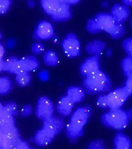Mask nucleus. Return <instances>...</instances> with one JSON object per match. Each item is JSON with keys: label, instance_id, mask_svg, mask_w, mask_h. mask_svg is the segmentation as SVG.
I'll return each mask as SVG.
<instances>
[{"label": "nucleus", "instance_id": "16", "mask_svg": "<svg viewBox=\"0 0 132 149\" xmlns=\"http://www.w3.org/2000/svg\"><path fill=\"white\" fill-rule=\"evenodd\" d=\"M105 42L96 40L88 43L85 47V50L88 54L99 56L105 49Z\"/></svg>", "mask_w": 132, "mask_h": 149}, {"label": "nucleus", "instance_id": "12", "mask_svg": "<svg viewBox=\"0 0 132 149\" xmlns=\"http://www.w3.org/2000/svg\"><path fill=\"white\" fill-rule=\"evenodd\" d=\"M111 15L117 23L123 24L130 16V10L128 7L116 4L111 8Z\"/></svg>", "mask_w": 132, "mask_h": 149}, {"label": "nucleus", "instance_id": "13", "mask_svg": "<svg viewBox=\"0 0 132 149\" xmlns=\"http://www.w3.org/2000/svg\"><path fill=\"white\" fill-rule=\"evenodd\" d=\"M4 71L17 75V74L25 72V70L20 59H18L16 57H11L5 61Z\"/></svg>", "mask_w": 132, "mask_h": 149}, {"label": "nucleus", "instance_id": "40", "mask_svg": "<svg viewBox=\"0 0 132 149\" xmlns=\"http://www.w3.org/2000/svg\"><path fill=\"white\" fill-rule=\"evenodd\" d=\"M65 2L70 6V5H76V4H77L79 2V1H78V0H67V1H65Z\"/></svg>", "mask_w": 132, "mask_h": 149}, {"label": "nucleus", "instance_id": "1", "mask_svg": "<svg viewBox=\"0 0 132 149\" xmlns=\"http://www.w3.org/2000/svg\"><path fill=\"white\" fill-rule=\"evenodd\" d=\"M91 111L92 108L89 106L76 109L66 127V135L68 139L75 140L83 135L84 128L90 118Z\"/></svg>", "mask_w": 132, "mask_h": 149}, {"label": "nucleus", "instance_id": "29", "mask_svg": "<svg viewBox=\"0 0 132 149\" xmlns=\"http://www.w3.org/2000/svg\"><path fill=\"white\" fill-rule=\"evenodd\" d=\"M13 148V143L3 135L0 137V149H12Z\"/></svg>", "mask_w": 132, "mask_h": 149}, {"label": "nucleus", "instance_id": "44", "mask_svg": "<svg viewBox=\"0 0 132 149\" xmlns=\"http://www.w3.org/2000/svg\"><path fill=\"white\" fill-rule=\"evenodd\" d=\"M3 107H4V105H3L1 103H0V111H1V110L3 109Z\"/></svg>", "mask_w": 132, "mask_h": 149}, {"label": "nucleus", "instance_id": "38", "mask_svg": "<svg viewBox=\"0 0 132 149\" xmlns=\"http://www.w3.org/2000/svg\"><path fill=\"white\" fill-rule=\"evenodd\" d=\"M41 79L43 81H47L48 79V74L46 71H42L40 74Z\"/></svg>", "mask_w": 132, "mask_h": 149}, {"label": "nucleus", "instance_id": "41", "mask_svg": "<svg viewBox=\"0 0 132 149\" xmlns=\"http://www.w3.org/2000/svg\"><path fill=\"white\" fill-rule=\"evenodd\" d=\"M122 3L125 5V6H131L132 4V1L131 0H124V1H122Z\"/></svg>", "mask_w": 132, "mask_h": 149}, {"label": "nucleus", "instance_id": "39", "mask_svg": "<svg viewBox=\"0 0 132 149\" xmlns=\"http://www.w3.org/2000/svg\"><path fill=\"white\" fill-rule=\"evenodd\" d=\"M4 54H5V49H4L3 46L0 44V62L3 60Z\"/></svg>", "mask_w": 132, "mask_h": 149}, {"label": "nucleus", "instance_id": "26", "mask_svg": "<svg viewBox=\"0 0 132 149\" xmlns=\"http://www.w3.org/2000/svg\"><path fill=\"white\" fill-rule=\"evenodd\" d=\"M121 68L125 76L132 77V57L128 56L121 61Z\"/></svg>", "mask_w": 132, "mask_h": 149}, {"label": "nucleus", "instance_id": "42", "mask_svg": "<svg viewBox=\"0 0 132 149\" xmlns=\"http://www.w3.org/2000/svg\"><path fill=\"white\" fill-rule=\"evenodd\" d=\"M4 64H5V61L3 59L0 62V72L4 71Z\"/></svg>", "mask_w": 132, "mask_h": 149}, {"label": "nucleus", "instance_id": "5", "mask_svg": "<svg viewBox=\"0 0 132 149\" xmlns=\"http://www.w3.org/2000/svg\"><path fill=\"white\" fill-rule=\"evenodd\" d=\"M65 54L70 58L78 57L80 53V43L74 33H69L62 42Z\"/></svg>", "mask_w": 132, "mask_h": 149}, {"label": "nucleus", "instance_id": "23", "mask_svg": "<svg viewBox=\"0 0 132 149\" xmlns=\"http://www.w3.org/2000/svg\"><path fill=\"white\" fill-rule=\"evenodd\" d=\"M3 134L7 139H8L14 145V143L18 141L19 139H20V135L18 129L15 126L11 127L4 129Z\"/></svg>", "mask_w": 132, "mask_h": 149}, {"label": "nucleus", "instance_id": "3", "mask_svg": "<svg viewBox=\"0 0 132 149\" xmlns=\"http://www.w3.org/2000/svg\"><path fill=\"white\" fill-rule=\"evenodd\" d=\"M83 85L88 94L108 92L111 89L110 77L100 69L85 77Z\"/></svg>", "mask_w": 132, "mask_h": 149}, {"label": "nucleus", "instance_id": "8", "mask_svg": "<svg viewBox=\"0 0 132 149\" xmlns=\"http://www.w3.org/2000/svg\"><path fill=\"white\" fill-rule=\"evenodd\" d=\"M54 35L53 25L47 21H42L39 23L34 33L36 40H47L51 38Z\"/></svg>", "mask_w": 132, "mask_h": 149}, {"label": "nucleus", "instance_id": "30", "mask_svg": "<svg viewBox=\"0 0 132 149\" xmlns=\"http://www.w3.org/2000/svg\"><path fill=\"white\" fill-rule=\"evenodd\" d=\"M4 107L13 116L18 115V107L17 104L14 102H8Z\"/></svg>", "mask_w": 132, "mask_h": 149}, {"label": "nucleus", "instance_id": "36", "mask_svg": "<svg viewBox=\"0 0 132 149\" xmlns=\"http://www.w3.org/2000/svg\"><path fill=\"white\" fill-rule=\"evenodd\" d=\"M123 88L128 94V95L130 97L132 94V77L127 78L125 83V86Z\"/></svg>", "mask_w": 132, "mask_h": 149}, {"label": "nucleus", "instance_id": "32", "mask_svg": "<svg viewBox=\"0 0 132 149\" xmlns=\"http://www.w3.org/2000/svg\"><path fill=\"white\" fill-rule=\"evenodd\" d=\"M11 1L10 0H0V15L6 13L10 9Z\"/></svg>", "mask_w": 132, "mask_h": 149}, {"label": "nucleus", "instance_id": "21", "mask_svg": "<svg viewBox=\"0 0 132 149\" xmlns=\"http://www.w3.org/2000/svg\"><path fill=\"white\" fill-rule=\"evenodd\" d=\"M60 3L61 0H42L41 5L45 13L51 17L60 6Z\"/></svg>", "mask_w": 132, "mask_h": 149}, {"label": "nucleus", "instance_id": "6", "mask_svg": "<svg viewBox=\"0 0 132 149\" xmlns=\"http://www.w3.org/2000/svg\"><path fill=\"white\" fill-rule=\"evenodd\" d=\"M54 105L53 102L46 96H42L37 101L36 116L42 121L53 116Z\"/></svg>", "mask_w": 132, "mask_h": 149}, {"label": "nucleus", "instance_id": "22", "mask_svg": "<svg viewBox=\"0 0 132 149\" xmlns=\"http://www.w3.org/2000/svg\"><path fill=\"white\" fill-rule=\"evenodd\" d=\"M43 59L44 64L49 67L56 66L59 62V58L57 54L51 50L46 51L44 55Z\"/></svg>", "mask_w": 132, "mask_h": 149}, {"label": "nucleus", "instance_id": "18", "mask_svg": "<svg viewBox=\"0 0 132 149\" xmlns=\"http://www.w3.org/2000/svg\"><path fill=\"white\" fill-rule=\"evenodd\" d=\"M13 126H15L13 116L3 107L0 111V127L4 130Z\"/></svg>", "mask_w": 132, "mask_h": 149}, {"label": "nucleus", "instance_id": "4", "mask_svg": "<svg viewBox=\"0 0 132 149\" xmlns=\"http://www.w3.org/2000/svg\"><path fill=\"white\" fill-rule=\"evenodd\" d=\"M117 24L111 14L99 13L88 19L86 29L91 34H95L99 32H105L111 34Z\"/></svg>", "mask_w": 132, "mask_h": 149}, {"label": "nucleus", "instance_id": "7", "mask_svg": "<svg viewBox=\"0 0 132 149\" xmlns=\"http://www.w3.org/2000/svg\"><path fill=\"white\" fill-rule=\"evenodd\" d=\"M106 96L108 108L110 109L121 108L129 97L123 87L114 89Z\"/></svg>", "mask_w": 132, "mask_h": 149}, {"label": "nucleus", "instance_id": "24", "mask_svg": "<svg viewBox=\"0 0 132 149\" xmlns=\"http://www.w3.org/2000/svg\"><path fill=\"white\" fill-rule=\"evenodd\" d=\"M12 88V83L9 77H0V95H7L11 91Z\"/></svg>", "mask_w": 132, "mask_h": 149}, {"label": "nucleus", "instance_id": "35", "mask_svg": "<svg viewBox=\"0 0 132 149\" xmlns=\"http://www.w3.org/2000/svg\"><path fill=\"white\" fill-rule=\"evenodd\" d=\"M44 50V47L41 43H36L32 45V52L36 55L41 54Z\"/></svg>", "mask_w": 132, "mask_h": 149}, {"label": "nucleus", "instance_id": "9", "mask_svg": "<svg viewBox=\"0 0 132 149\" xmlns=\"http://www.w3.org/2000/svg\"><path fill=\"white\" fill-rule=\"evenodd\" d=\"M99 56H92L86 58L80 66V74L84 77L99 70Z\"/></svg>", "mask_w": 132, "mask_h": 149}, {"label": "nucleus", "instance_id": "28", "mask_svg": "<svg viewBox=\"0 0 132 149\" xmlns=\"http://www.w3.org/2000/svg\"><path fill=\"white\" fill-rule=\"evenodd\" d=\"M122 47L128 56H132V38L131 37L125 39L122 42Z\"/></svg>", "mask_w": 132, "mask_h": 149}, {"label": "nucleus", "instance_id": "2", "mask_svg": "<svg viewBox=\"0 0 132 149\" xmlns=\"http://www.w3.org/2000/svg\"><path fill=\"white\" fill-rule=\"evenodd\" d=\"M131 110L124 111L121 108L110 109L101 116V122L105 127L114 130H122L126 128L131 119Z\"/></svg>", "mask_w": 132, "mask_h": 149}, {"label": "nucleus", "instance_id": "25", "mask_svg": "<svg viewBox=\"0 0 132 149\" xmlns=\"http://www.w3.org/2000/svg\"><path fill=\"white\" fill-rule=\"evenodd\" d=\"M17 84L20 87H26L28 86L31 82V76L29 72H24L17 74L15 77Z\"/></svg>", "mask_w": 132, "mask_h": 149}, {"label": "nucleus", "instance_id": "27", "mask_svg": "<svg viewBox=\"0 0 132 149\" xmlns=\"http://www.w3.org/2000/svg\"><path fill=\"white\" fill-rule=\"evenodd\" d=\"M125 27H124L123 24L117 23L114 30L110 34V36L114 39H119L121 38L123 36L124 34H125Z\"/></svg>", "mask_w": 132, "mask_h": 149}, {"label": "nucleus", "instance_id": "15", "mask_svg": "<svg viewBox=\"0 0 132 149\" xmlns=\"http://www.w3.org/2000/svg\"><path fill=\"white\" fill-rule=\"evenodd\" d=\"M75 103L66 96L62 97L57 104V111L63 116H67L71 114Z\"/></svg>", "mask_w": 132, "mask_h": 149}, {"label": "nucleus", "instance_id": "19", "mask_svg": "<svg viewBox=\"0 0 132 149\" xmlns=\"http://www.w3.org/2000/svg\"><path fill=\"white\" fill-rule=\"evenodd\" d=\"M114 144L115 148L117 149H130L131 147L129 137L121 133L116 135L114 139Z\"/></svg>", "mask_w": 132, "mask_h": 149}, {"label": "nucleus", "instance_id": "10", "mask_svg": "<svg viewBox=\"0 0 132 149\" xmlns=\"http://www.w3.org/2000/svg\"><path fill=\"white\" fill-rule=\"evenodd\" d=\"M64 127L65 122L63 119L53 116L43 121L42 128L46 129L56 136L62 131Z\"/></svg>", "mask_w": 132, "mask_h": 149}, {"label": "nucleus", "instance_id": "20", "mask_svg": "<svg viewBox=\"0 0 132 149\" xmlns=\"http://www.w3.org/2000/svg\"><path fill=\"white\" fill-rule=\"evenodd\" d=\"M20 60L24 65L25 72H27L35 71L39 66L38 60L34 56H26Z\"/></svg>", "mask_w": 132, "mask_h": 149}, {"label": "nucleus", "instance_id": "33", "mask_svg": "<svg viewBox=\"0 0 132 149\" xmlns=\"http://www.w3.org/2000/svg\"><path fill=\"white\" fill-rule=\"evenodd\" d=\"M14 149H30L31 147H30L29 144L27 143L26 141L22 140L21 139L17 141L13 145Z\"/></svg>", "mask_w": 132, "mask_h": 149}, {"label": "nucleus", "instance_id": "11", "mask_svg": "<svg viewBox=\"0 0 132 149\" xmlns=\"http://www.w3.org/2000/svg\"><path fill=\"white\" fill-rule=\"evenodd\" d=\"M54 22H65L72 18V12L70 6L63 0H61L60 6L51 17Z\"/></svg>", "mask_w": 132, "mask_h": 149}, {"label": "nucleus", "instance_id": "31", "mask_svg": "<svg viewBox=\"0 0 132 149\" xmlns=\"http://www.w3.org/2000/svg\"><path fill=\"white\" fill-rule=\"evenodd\" d=\"M96 105L100 108H108L107 96L106 95H99L97 99Z\"/></svg>", "mask_w": 132, "mask_h": 149}, {"label": "nucleus", "instance_id": "45", "mask_svg": "<svg viewBox=\"0 0 132 149\" xmlns=\"http://www.w3.org/2000/svg\"><path fill=\"white\" fill-rule=\"evenodd\" d=\"M1 34L0 33V40H1Z\"/></svg>", "mask_w": 132, "mask_h": 149}, {"label": "nucleus", "instance_id": "43", "mask_svg": "<svg viewBox=\"0 0 132 149\" xmlns=\"http://www.w3.org/2000/svg\"><path fill=\"white\" fill-rule=\"evenodd\" d=\"M3 135V129L0 127V137L2 136Z\"/></svg>", "mask_w": 132, "mask_h": 149}, {"label": "nucleus", "instance_id": "37", "mask_svg": "<svg viewBox=\"0 0 132 149\" xmlns=\"http://www.w3.org/2000/svg\"><path fill=\"white\" fill-rule=\"evenodd\" d=\"M32 113V108L30 104H25L22 108L21 114L24 117H28Z\"/></svg>", "mask_w": 132, "mask_h": 149}, {"label": "nucleus", "instance_id": "17", "mask_svg": "<svg viewBox=\"0 0 132 149\" xmlns=\"http://www.w3.org/2000/svg\"><path fill=\"white\" fill-rule=\"evenodd\" d=\"M85 91L81 87L71 86L67 89V96L75 104L80 103L85 97Z\"/></svg>", "mask_w": 132, "mask_h": 149}, {"label": "nucleus", "instance_id": "14", "mask_svg": "<svg viewBox=\"0 0 132 149\" xmlns=\"http://www.w3.org/2000/svg\"><path fill=\"white\" fill-rule=\"evenodd\" d=\"M54 136L55 135L52 133L44 128H42V129L38 130L35 135L34 142L39 146H47L53 142Z\"/></svg>", "mask_w": 132, "mask_h": 149}, {"label": "nucleus", "instance_id": "34", "mask_svg": "<svg viewBox=\"0 0 132 149\" xmlns=\"http://www.w3.org/2000/svg\"><path fill=\"white\" fill-rule=\"evenodd\" d=\"M88 148L91 149H102L104 148V142L102 140H96L92 141L88 145Z\"/></svg>", "mask_w": 132, "mask_h": 149}]
</instances>
